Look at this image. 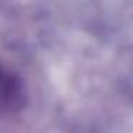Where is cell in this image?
I'll return each instance as SVG.
<instances>
[{
  "label": "cell",
  "instance_id": "6da1fadb",
  "mask_svg": "<svg viewBox=\"0 0 133 133\" xmlns=\"http://www.w3.org/2000/svg\"><path fill=\"white\" fill-rule=\"evenodd\" d=\"M26 104V92L20 77L0 63V116L9 117Z\"/></svg>",
  "mask_w": 133,
  "mask_h": 133
}]
</instances>
